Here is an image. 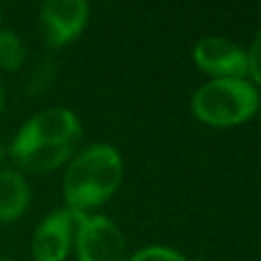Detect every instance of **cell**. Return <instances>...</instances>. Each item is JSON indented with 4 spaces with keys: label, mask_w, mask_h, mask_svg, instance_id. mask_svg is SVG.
<instances>
[{
    "label": "cell",
    "mask_w": 261,
    "mask_h": 261,
    "mask_svg": "<svg viewBox=\"0 0 261 261\" xmlns=\"http://www.w3.org/2000/svg\"><path fill=\"white\" fill-rule=\"evenodd\" d=\"M78 140L81 124L76 115L64 108H50L23 124L9 153L23 170L46 172L62 165L73 153Z\"/></svg>",
    "instance_id": "obj_1"
},
{
    "label": "cell",
    "mask_w": 261,
    "mask_h": 261,
    "mask_svg": "<svg viewBox=\"0 0 261 261\" xmlns=\"http://www.w3.org/2000/svg\"><path fill=\"white\" fill-rule=\"evenodd\" d=\"M73 239L78 261H126V243L122 231L103 216L78 213Z\"/></svg>",
    "instance_id": "obj_4"
},
{
    "label": "cell",
    "mask_w": 261,
    "mask_h": 261,
    "mask_svg": "<svg viewBox=\"0 0 261 261\" xmlns=\"http://www.w3.org/2000/svg\"><path fill=\"white\" fill-rule=\"evenodd\" d=\"M23 60H25V46L18 35L12 30H0V69L16 71L21 69Z\"/></svg>",
    "instance_id": "obj_9"
},
{
    "label": "cell",
    "mask_w": 261,
    "mask_h": 261,
    "mask_svg": "<svg viewBox=\"0 0 261 261\" xmlns=\"http://www.w3.org/2000/svg\"><path fill=\"white\" fill-rule=\"evenodd\" d=\"M30 204V188L14 170H0V222H14Z\"/></svg>",
    "instance_id": "obj_8"
},
{
    "label": "cell",
    "mask_w": 261,
    "mask_h": 261,
    "mask_svg": "<svg viewBox=\"0 0 261 261\" xmlns=\"http://www.w3.org/2000/svg\"><path fill=\"white\" fill-rule=\"evenodd\" d=\"M90 7L83 0H48L41 7V25H44L46 44L60 48L78 37L85 28Z\"/></svg>",
    "instance_id": "obj_5"
},
{
    "label": "cell",
    "mask_w": 261,
    "mask_h": 261,
    "mask_svg": "<svg viewBox=\"0 0 261 261\" xmlns=\"http://www.w3.org/2000/svg\"><path fill=\"white\" fill-rule=\"evenodd\" d=\"M193 58L199 69L216 78H243L248 73V53L225 37L199 39Z\"/></svg>",
    "instance_id": "obj_6"
},
{
    "label": "cell",
    "mask_w": 261,
    "mask_h": 261,
    "mask_svg": "<svg viewBox=\"0 0 261 261\" xmlns=\"http://www.w3.org/2000/svg\"><path fill=\"white\" fill-rule=\"evenodd\" d=\"M128 261H186V257H181L179 252L170 248H163V245H151V248L140 250Z\"/></svg>",
    "instance_id": "obj_10"
},
{
    "label": "cell",
    "mask_w": 261,
    "mask_h": 261,
    "mask_svg": "<svg viewBox=\"0 0 261 261\" xmlns=\"http://www.w3.org/2000/svg\"><path fill=\"white\" fill-rule=\"evenodd\" d=\"M259 92L243 78H216L193 96V113L211 126H236L257 113Z\"/></svg>",
    "instance_id": "obj_3"
},
{
    "label": "cell",
    "mask_w": 261,
    "mask_h": 261,
    "mask_svg": "<svg viewBox=\"0 0 261 261\" xmlns=\"http://www.w3.org/2000/svg\"><path fill=\"white\" fill-rule=\"evenodd\" d=\"M124 163L110 144H92L71 161L64 174V199L69 211L85 213L103 204L119 188Z\"/></svg>",
    "instance_id": "obj_2"
},
{
    "label": "cell",
    "mask_w": 261,
    "mask_h": 261,
    "mask_svg": "<svg viewBox=\"0 0 261 261\" xmlns=\"http://www.w3.org/2000/svg\"><path fill=\"white\" fill-rule=\"evenodd\" d=\"M0 261H12V259H7V257H0Z\"/></svg>",
    "instance_id": "obj_14"
},
{
    "label": "cell",
    "mask_w": 261,
    "mask_h": 261,
    "mask_svg": "<svg viewBox=\"0 0 261 261\" xmlns=\"http://www.w3.org/2000/svg\"><path fill=\"white\" fill-rule=\"evenodd\" d=\"M78 222L76 211H53L41 220L32 239L35 261H64L73 241V229Z\"/></svg>",
    "instance_id": "obj_7"
},
{
    "label": "cell",
    "mask_w": 261,
    "mask_h": 261,
    "mask_svg": "<svg viewBox=\"0 0 261 261\" xmlns=\"http://www.w3.org/2000/svg\"><path fill=\"white\" fill-rule=\"evenodd\" d=\"M3 106H5V94H3V87H0V113H3Z\"/></svg>",
    "instance_id": "obj_13"
},
{
    "label": "cell",
    "mask_w": 261,
    "mask_h": 261,
    "mask_svg": "<svg viewBox=\"0 0 261 261\" xmlns=\"http://www.w3.org/2000/svg\"><path fill=\"white\" fill-rule=\"evenodd\" d=\"M248 73H252V78L261 85V30L254 37L252 46H250L248 53Z\"/></svg>",
    "instance_id": "obj_11"
},
{
    "label": "cell",
    "mask_w": 261,
    "mask_h": 261,
    "mask_svg": "<svg viewBox=\"0 0 261 261\" xmlns=\"http://www.w3.org/2000/svg\"><path fill=\"white\" fill-rule=\"evenodd\" d=\"M7 151H9V149H7V144H5V140H0V161L7 156Z\"/></svg>",
    "instance_id": "obj_12"
}]
</instances>
